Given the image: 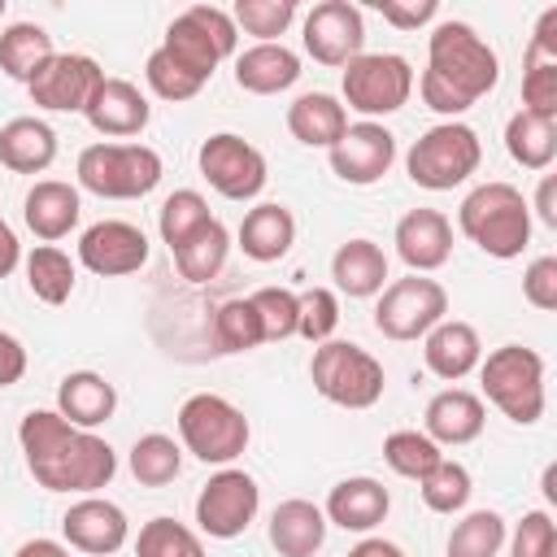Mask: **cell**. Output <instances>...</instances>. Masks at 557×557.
<instances>
[{"mask_svg": "<svg viewBox=\"0 0 557 557\" xmlns=\"http://www.w3.org/2000/svg\"><path fill=\"white\" fill-rule=\"evenodd\" d=\"M17 444L30 479L44 492H74L96 496L117 474V453L96 431L65 422L57 409H30L17 422Z\"/></svg>", "mask_w": 557, "mask_h": 557, "instance_id": "obj_1", "label": "cell"}, {"mask_svg": "<svg viewBox=\"0 0 557 557\" xmlns=\"http://www.w3.org/2000/svg\"><path fill=\"white\" fill-rule=\"evenodd\" d=\"M496 83H500L496 48L470 22L457 17L435 22V30L426 35V70L418 78L422 104L444 122H461V113L474 109Z\"/></svg>", "mask_w": 557, "mask_h": 557, "instance_id": "obj_2", "label": "cell"}, {"mask_svg": "<svg viewBox=\"0 0 557 557\" xmlns=\"http://www.w3.org/2000/svg\"><path fill=\"white\" fill-rule=\"evenodd\" d=\"M457 231L479 252H487L496 261H513L531 244V200L505 178L479 183L466 191V200L457 209Z\"/></svg>", "mask_w": 557, "mask_h": 557, "instance_id": "obj_3", "label": "cell"}, {"mask_svg": "<svg viewBox=\"0 0 557 557\" xmlns=\"http://www.w3.org/2000/svg\"><path fill=\"white\" fill-rule=\"evenodd\" d=\"M479 383L487 405H496L513 426H535L544 418V357L527 344H500L479 361Z\"/></svg>", "mask_w": 557, "mask_h": 557, "instance_id": "obj_4", "label": "cell"}, {"mask_svg": "<svg viewBox=\"0 0 557 557\" xmlns=\"http://www.w3.org/2000/svg\"><path fill=\"white\" fill-rule=\"evenodd\" d=\"M309 379H313V392L339 409H374L387 387L383 361L352 339L318 344L309 357Z\"/></svg>", "mask_w": 557, "mask_h": 557, "instance_id": "obj_5", "label": "cell"}, {"mask_svg": "<svg viewBox=\"0 0 557 557\" xmlns=\"http://www.w3.org/2000/svg\"><path fill=\"white\" fill-rule=\"evenodd\" d=\"M479 161H483V144L470 122H435L409 144L405 174L413 187L453 191L470 174H479Z\"/></svg>", "mask_w": 557, "mask_h": 557, "instance_id": "obj_6", "label": "cell"}, {"mask_svg": "<svg viewBox=\"0 0 557 557\" xmlns=\"http://www.w3.org/2000/svg\"><path fill=\"white\" fill-rule=\"evenodd\" d=\"M78 187L100 196V200H144L165 165H161V152L148 148V144H87L78 152Z\"/></svg>", "mask_w": 557, "mask_h": 557, "instance_id": "obj_7", "label": "cell"}, {"mask_svg": "<svg viewBox=\"0 0 557 557\" xmlns=\"http://www.w3.org/2000/svg\"><path fill=\"white\" fill-rule=\"evenodd\" d=\"M178 444L183 453H191L196 461L205 466H231L248 440H252V426L244 418V409L218 392H196L178 405Z\"/></svg>", "mask_w": 557, "mask_h": 557, "instance_id": "obj_8", "label": "cell"}, {"mask_svg": "<svg viewBox=\"0 0 557 557\" xmlns=\"http://www.w3.org/2000/svg\"><path fill=\"white\" fill-rule=\"evenodd\" d=\"M157 48H165L191 78L209 83L213 70L226 57L239 52V30L231 22V9H222V4H191V9H183L165 26V39Z\"/></svg>", "mask_w": 557, "mask_h": 557, "instance_id": "obj_9", "label": "cell"}, {"mask_svg": "<svg viewBox=\"0 0 557 557\" xmlns=\"http://www.w3.org/2000/svg\"><path fill=\"white\" fill-rule=\"evenodd\" d=\"M413 65L400 52H361L357 61L344 65L339 91L344 109L361 113V122H379L387 113H400L413 96Z\"/></svg>", "mask_w": 557, "mask_h": 557, "instance_id": "obj_10", "label": "cell"}, {"mask_svg": "<svg viewBox=\"0 0 557 557\" xmlns=\"http://www.w3.org/2000/svg\"><path fill=\"white\" fill-rule=\"evenodd\" d=\"M444 318H448V292H444V283H435L426 274L392 278L374 300V331L396 344L422 339Z\"/></svg>", "mask_w": 557, "mask_h": 557, "instance_id": "obj_11", "label": "cell"}, {"mask_svg": "<svg viewBox=\"0 0 557 557\" xmlns=\"http://www.w3.org/2000/svg\"><path fill=\"white\" fill-rule=\"evenodd\" d=\"M261 509V487L248 470L222 466L196 492V531L209 540H239Z\"/></svg>", "mask_w": 557, "mask_h": 557, "instance_id": "obj_12", "label": "cell"}, {"mask_svg": "<svg viewBox=\"0 0 557 557\" xmlns=\"http://www.w3.org/2000/svg\"><path fill=\"white\" fill-rule=\"evenodd\" d=\"M196 165L205 174V183L226 196V200H257L265 178H270V165L261 157L257 144H248L244 135L235 131H218L209 135L200 148H196Z\"/></svg>", "mask_w": 557, "mask_h": 557, "instance_id": "obj_13", "label": "cell"}, {"mask_svg": "<svg viewBox=\"0 0 557 557\" xmlns=\"http://www.w3.org/2000/svg\"><path fill=\"white\" fill-rule=\"evenodd\" d=\"M300 44L318 65L344 70L366 52V13L348 0H322L300 22Z\"/></svg>", "mask_w": 557, "mask_h": 557, "instance_id": "obj_14", "label": "cell"}, {"mask_svg": "<svg viewBox=\"0 0 557 557\" xmlns=\"http://www.w3.org/2000/svg\"><path fill=\"white\" fill-rule=\"evenodd\" d=\"M148 235L135 226V222H122V218H104V222H91L83 235H78V265L100 274V278H122V274H135L148 265Z\"/></svg>", "mask_w": 557, "mask_h": 557, "instance_id": "obj_15", "label": "cell"}, {"mask_svg": "<svg viewBox=\"0 0 557 557\" xmlns=\"http://www.w3.org/2000/svg\"><path fill=\"white\" fill-rule=\"evenodd\" d=\"M331 174L348 187H374L396 165V135L383 122H348L339 144L326 152Z\"/></svg>", "mask_w": 557, "mask_h": 557, "instance_id": "obj_16", "label": "cell"}, {"mask_svg": "<svg viewBox=\"0 0 557 557\" xmlns=\"http://www.w3.org/2000/svg\"><path fill=\"white\" fill-rule=\"evenodd\" d=\"M100 83H104V70H100L96 57H87V52H57L26 91L48 113H83Z\"/></svg>", "mask_w": 557, "mask_h": 557, "instance_id": "obj_17", "label": "cell"}, {"mask_svg": "<svg viewBox=\"0 0 557 557\" xmlns=\"http://www.w3.org/2000/svg\"><path fill=\"white\" fill-rule=\"evenodd\" d=\"M61 535L74 553L87 557H113L126 540H131V522L126 509L109 496H78L65 513H61Z\"/></svg>", "mask_w": 557, "mask_h": 557, "instance_id": "obj_18", "label": "cell"}, {"mask_svg": "<svg viewBox=\"0 0 557 557\" xmlns=\"http://www.w3.org/2000/svg\"><path fill=\"white\" fill-rule=\"evenodd\" d=\"M522 109L557 117V4L540 13L522 52Z\"/></svg>", "mask_w": 557, "mask_h": 557, "instance_id": "obj_19", "label": "cell"}, {"mask_svg": "<svg viewBox=\"0 0 557 557\" xmlns=\"http://www.w3.org/2000/svg\"><path fill=\"white\" fill-rule=\"evenodd\" d=\"M392 244H396V257L409 265V274H431L453 257V222L440 209H409L396 222Z\"/></svg>", "mask_w": 557, "mask_h": 557, "instance_id": "obj_20", "label": "cell"}, {"mask_svg": "<svg viewBox=\"0 0 557 557\" xmlns=\"http://www.w3.org/2000/svg\"><path fill=\"white\" fill-rule=\"evenodd\" d=\"M83 218V196L74 183H61V178H35L30 191L22 196V222L35 239L44 244H57L65 239Z\"/></svg>", "mask_w": 557, "mask_h": 557, "instance_id": "obj_21", "label": "cell"}, {"mask_svg": "<svg viewBox=\"0 0 557 557\" xmlns=\"http://www.w3.org/2000/svg\"><path fill=\"white\" fill-rule=\"evenodd\" d=\"M487 426V409H483V396L466 392V387H444L426 400V413H422V435H431L440 448H461V444H474Z\"/></svg>", "mask_w": 557, "mask_h": 557, "instance_id": "obj_22", "label": "cell"}, {"mask_svg": "<svg viewBox=\"0 0 557 557\" xmlns=\"http://www.w3.org/2000/svg\"><path fill=\"white\" fill-rule=\"evenodd\" d=\"M83 117L91 122L96 135L131 139V135H139V131L148 126L152 104H148V96H144L131 78H109V74H104V83L96 87V96H91V104L83 109Z\"/></svg>", "mask_w": 557, "mask_h": 557, "instance_id": "obj_23", "label": "cell"}, {"mask_svg": "<svg viewBox=\"0 0 557 557\" xmlns=\"http://www.w3.org/2000/svg\"><path fill=\"white\" fill-rule=\"evenodd\" d=\"M392 509V496L379 479L370 474H352V479H339L331 492H326V522L339 527V531H352V535H370Z\"/></svg>", "mask_w": 557, "mask_h": 557, "instance_id": "obj_24", "label": "cell"}, {"mask_svg": "<svg viewBox=\"0 0 557 557\" xmlns=\"http://www.w3.org/2000/svg\"><path fill=\"white\" fill-rule=\"evenodd\" d=\"M422 361H426V370H431L435 379L457 383V379H466L470 370H479V361H483V339H479V331H474L470 322L444 318V322H435V326L422 335Z\"/></svg>", "mask_w": 557, "mask_h": 557, "instance_id": "obj_25", "label": "cell"}, {"mask_svg": "<svg viewBox=\"0 0 557 557\" xmlns=\"http://www.w3.org/2000/svg\"><path fill=\"white\" fill-rule=\"evenodd\" d=\"M300 52H292L283 39L278 44H248L235 52V87L248 96H278L300 83Z\"/></svg>", "mask_w": 557, "mask_h": 557, "instance_id": "obj_26", "label": "cell"}, {"mask_svg": "<svg viewBox=\"0 0 557 557\" xmlns=\"http://www.w3.org/2000/svg\"><path fill=\"white\" fill-rule=\"evenodd\" d=\"M326 527L331 522H326L322 505H313L305 496H287L274 505L265 535H270V548L278 557H313L326 544Z\"/></svg>", "mask_w": 557, "mask_h": 557, "instance_id": "obj_27", "label": "cell"}, {"mask_svg": "<svg viewBox=\"0 0 557 557\" xmlns=\"http://www.w3.org/2000/svg\"><path fill=\"white\" fill-rule=\"evenodd\" d=\"M235 239H239L244 257L257 261V265L283 261V257L292 252V244H296V218H292L287 205H278V200H261V205H252V209L244 213Z\"/></svg>", "mask_w": 557, "mask_h": 557, "instance_id": "obj_28", "label": "cell"}, {"mask_svg": "<svg viewBox=\"0 0 557 557\" xmlns=\"http://www.w3.org/2000/svg\"><path fill=\"white\" fill-rule=\"evenodd\" d=\"M331 278H335V296H348V300L379 296L387 287V252L366 235L344 239L331 252Z\"/></svg>", "mask_w": 557, "mask_h": 557, "instance_id": "obj_29", "label": "cell"}, {"mask_svg": "<svg viewBox=\"0 0 557 557\" xmlns=\"http://www.w3.org/2000/svg\"><path fill=\"white\" fill-rule=\"evenodd\" d=\"M57 413L83 431H96L117 413V387L100 370H70L57 383Z\"/></svg>", "mask_w": 557, "mask_h": 557, "instance_id": "obj_30", "label": "cell"}, {"mask_svg": "<svg viewBox=\"0 0 557 557\" xmlns=\"http://www.w3.org/2000/svg\"><path fill=\"white\" fill-rule=\"evenodd\" d=\"M287 131L296 144L305 148H335L339 135L348 131V109L339 96L331 91H300L292 104H287Z\"/></svg>", "mask_w": 557, "mask_h": 557, "instance_id": "obj_31", "label": "cell"}, {"mask_svg": "<svg viewBox=\"0 0 557 557\" xmlns=\"http://www.w3.org/2000/svg\"><path fill=\"white\" fill-rule=\"evenodd\" d=\"M57 161V131L44 117H9L0 126V165L13 174H44Z\"/></svg>", "mask_w": 557, "mask_h": 557, "instance_id": "obj_32", "label": "cell"}, {"mask_svg": "<svg viewBox=\"0 0 557 557\" xmlns=\"http://www.w3.org/2000/svg\"><path fill=\"white\" fill-rule=\"evenodd\" d=\"M52 57H57V44L39 22H9L0 30V74L4 78L30 87Z\"/></svg>", "mask_w": 557, "mask_h": 557, "instance_id": "obj_33", "label": "cell"}, {"mask_svg": "<svg viewBox=\"0 0 557 557\" xmlns=\"http://www.w3.org/2000/svg\"><path fill=\"white\" fill-rule=\"evenodd\" d=\"M22 270H26V287L35 300L44 305H65L74 296V283H78V261L57 248V244H35L26 257H22Z\"/></svg>", "mask_w": 557, "mask_h": 557, "instance_id": "obj_34", "label": "cell"}, {"mask_svg": "<svg viewBox=\"0 0 557 557\" xmlns=\"http://www.w3.org/2000/svg\"><path fill=\"white\" fill-rule=\"evenodd\" d=\"M505 152L522 170H548L557 157V117H535L527 109L509 113L505 122Z\"/></svg>", "mask_w": 557, "mask_h": 557, "instance_id": "obj_35", "label": "cell"}, {"mask_svg": "<svg viewBox=\"0 0 557 557\" xmlns=\"http://www.w3.org/2000/svg\"><path fill=\"white\" fill-rule=\"evenodd\" d=\"M226 252H231V231H226L218 218H209L196 235H187V239L174 248V265H178V274H183L187 283H209V278L222 274Z\"/></svg>", "mask_w": 557, "mask_h": 557, "instance_id": "obj_36", "label": "cell"}, {"mask_svg": "<svg viewBox=\"0 0 557 557\" xmlns=\"http://www.w3.org/2000/svg\"><path fill=\"white\" fill-rule=\"evenodd\" d=\"M126 466L135 474L139 487H165L183 474V444L174 435H161V431H148L131 444L126 453Z\"/></svg>", "mask_w": 557, "mask_h": 557, "instance_id": "obj_37", "label": "cell"}, {"mask_svg": "<svg viewBox=\"0 0 557 557\" xmlns=\"http://www.w3.org/2000/svg\"><path fill=\"white\" fill-rule=\"evenodd\" d=\"M509 522L496 509H470L448 531V557H496L505 548Z\"/></svg>", "mask_w": 557, "mask_h": 557, "instance_id": "obj_38", "label": "cell"}, {"mask_svg": "<svg viewBox=\"0 0 557 557\" xmlns=\"http://www.w3.org/2000/svg\"><path fill=\"white\" fill-rule=\"evenodd\" d=\"M440 457H444V448L431 440V435H422V431H392L387 440H383V461H387V470L392 474H400V479H426L435 466H440Z\"/></svg>", "mask_w": 557, "mask_h": 557, "instance_id": "obj_39", "label": "cell"}, {"mask_svg": "<svg viewBox=\"0 0 557 557\" xmlns=\"http://www.w3.org/2000/svg\"><path fill=\"white\" fill-rule=\"evenodd\" d=\"M135 557H205L200 531H191L178 518H148L135 535Z\"/></svg>", "mask_w": 557, "mask_h": 557, "instance_id": "obj_40", "label": "cell"}, {"mask_svg": "<svg viewBox=\"0 0 557 557\" xmlns=\"http://www.w3.org/2000/svg\"><path fill=\"white\" fill-rule=\"evenodd\" d=\"M209 218H213V213H209V200H205L196 187H178V191H170V196L161 200V209H157L161 244H170V252H174V248H178L187 235H196Z\"/></svg>", "mask_w": 557, "mask_h": 557, "instance_id": "obj_41", "label": "cell"}, {"mask_svg": "<svg viewBox=\"0 0 557 557\" xmlns=\"http://www.w3.org/2000/svg\"><path fill=\"white\" fill-rule=\"evenodd\" d=\"M418 492H422V505H426L431 513H461V509L470 505L474 479H470V470H466L461 461L440 457V466H435L426 479H418Z\"/></svg>", "mask_w": 557, "mask_h": 557, "instance_id": "obj_42", "label": "cell"}, {"mask_svg": "<svg viewBox=\"0 0 557 557\" xmlns=\"http://www.w3.org/2000/svg\"><path fill=\"white\" fill-rule=\"evenodd\" d=\"M231 22L257 44H278V35H287L296 22V0H235Z\"/></svg>", "mask_w": 557, "mask_h": 557, "instance_id": "obj_43", "label": "cell"}, {"mask_svg": "<svg viewBox=\"0 0 557 557\" xmlns=\"http://www.w3.org/2000/svg\"><path fill=\"white\" fill-rule=\"evenodd\" d=\"M213 335H218V352H252L261 339V322H257V309L248 296H231L218 305V318H213Z\"/></svg>", "mask_w": 557, "mask_h": 557, "instance_id": "obj_44", "label": "cell"}, {"mask_svg": "<svg viewBox=\"0 0 557 557\" xmlns=\"http://www.w3.org/2000/svg\"><path fill=\"white\" fill-rule=\"evenodd\" d=\"M339 326V296L335 287H305L296 292V335L309 339L313 348L326 344Z\"/></svg>", "mask_w": 557, "mask_h": 557, "instance_id": "obj_45", "label": "cell"}, {"mask_svg": "<svg viewBox=\"0 0 557 557\" xmlns=\"http://www.w3.org/2000/svg\"><path fill=\"white\" fill-rule=\"evenodd\" d=\"M144 83L152 87V96H161V100H174V104H183V100H196L200 91H205V83L200 78H191L165 48H152L148 52V61H144Z\"/></svg>", "mask_w": 557, "mask_h": 557, "instance_id": "obj_46", "label": "cell"}, {"mask_svg": "<svg viewBox=\"0 0 557 557\" xmlns=\"http://www.w3.org/2000/svg\"><path fill=\"white\" fill-rule=\"evenodd\" d=\"M248 300L257 309L265 344H278V339L296 335V292H287V287H257Z\"/></svg>", "mask_w": 557, "mask_h": 557, "instance_id": "obj_47", "label": "cell"}, {"mask_svg": "<svg viewBox=\"0 0 557 557\" xmlns=\"http://www.w3.org/2000/svg\"><path fill=\"white\" fill-rule=\"evenodd\" d=\"M509 557H557V527L548 509H527L505 535Z\"/></svg>", "mask_w": 557, "mask_h": 557, "instance_id": "obj_48", "label": "cell"}, {"mask_svg": "<svg viewBox=\"0 0 557 557\" xmlns=\"http://www.w3.org/2000/svg\"><path fill=\"white\" fill-rule=\"evenodd\" d=\"M522 296H527V305H535L540 313H553V309H557V257H553V252L535 257V261L522 270Z\"/></svg>", "mask_w": 557, "mask_h": 557, "instance_id": "obj_49", "label": "cell"}, {"mask_svg": "<svg viewBox=\"0 0 557 557\" xmlns=\"http://www.w3.org/2000/svg\"><path fill=\"white\" fill-rule=\"evenodd\" d=\"M374 9L396 30H418L440 17V0H374Z\"/></svg>", "mask_w": 557, "mask_h": 557, "instance_id": "obj_50", "label": "cell"}, {"mask_svg": "<svg viewBox=\"0 0 557 557\" xmlns=\"http://www.w3.org/2000/svg\"><path fill=\"white\" fill-rule=\"evenodd\" d=\"M22 374H26V348H22V339L13 331L0 326V387L22 383Z\"/></svg>", "mask_w": 557, "mask_h": 557, "instance_id": "obj_51", "label": "cell"}, {"mask_svg": "<svg viewBox=\"0 0 557 557\" xmlns=\"http://www.w3.org/2000/svg\"><path fill=\"white\" fill-rule=\"evenodd\" d=\"M531 209H535V218H540L544 226H557V174H544V178H540Z\"/></svg>", "mask_w": 557, "mask_h": 557, "instance_id": "obj_52", "label": "cell"}, {"mask_svg": "<svg viewBox=\"0 0 557 557\" xmlns=\"http://www.w3.org/2000/svg\"><path fill=\"white\" fill-rule=\"evenodd\" d=\"M17 265H22V244H17V231L0 213V278H9Z\"/></svg>", "mask_w": 557, "mask_h": 557, "instance_id": "obj_53", "label": "cell"}, {"mask_svg": "<svg viewBox=\"0 0 557 557\" xmlns=\"http://www.w3.org/2000/svg\"><path fill=\"white\" fill-rule=\"evenodd\" d=\"M344 557H405V548L392 544V540H383V535H361Z\"/></svg>", "mask_w": 557, "mask_h": 557, "instance_id": "obj_54", "label": "cell"}, {"mask_svg": "<svg viewBox=\"0 0 557 557\" xmlns=\"http://www.w3.org/2000/svg\"><path fill=\"white\" fill-rule=\"evenodd\" d=\"M13 557H70V544H61V540H48V535H35V540H26Z\"/></svg>", "mask_w": 557, "mask_h": 557, "instance_id": "obj_55", "label": "cell"}, {"mask_svg": "<svg viewBox=\"0 0 557 557\" xmlns=\"http://www.w3.org/2000/svg\"><path fill=\"white\" fill-rule=\"evenodd\" d=\"M4 9H9V4H4V0H0V17H4Z\"/></svg>", "mask_w": 557, "mask_h": 557, "instance_id": "obj_56", "label": "cell"}]
</instances>
